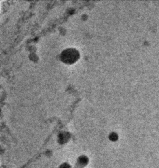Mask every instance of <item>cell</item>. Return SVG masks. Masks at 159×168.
<instances>
[{
  "label": "cell",
  "mask_w": 159,
  "mask_h": 168,
  "mask_svg": "<svg viewBox=\"0 0 159 168\" xmlns=\"http://www.w3.org/2000/svg\"><path fill=\"white\" fill-rule=\"evenodd\" d=\"M72 50H70V51H66L64 53L65 55L63 56V59H65V61H69L70 62V57H72L73 59L76 60L75 58H76V56H75L76 54L77 53H76V51L74 52H72Z\"/></svg>",
  "instance_id": "6da1fadb"
}]
</instances>
